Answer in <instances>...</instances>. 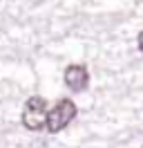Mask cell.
<instances>
[{
    "mask_svg": "<svg viewBox=\"0 0 143 148\" xmlns=\"http://www.w3.org/2000/svg\"><path fill=\"white\" fill-rule=\"evenodd\" d=\"M78 114V108L72 99H61V101L49 110V117H47V132H61L63 128H67L72 121L76 119Z\"/></svg>",
    "mask_w": 143,
    "mask_h": 148,
    "instance_id": "obj_2",
    "label": "cell"
},
{
    "mask_svg": "<svg viewBox=\"0 0 143 148\" xmlns=\"http://www.w3.org/2000/svg\"><path fill=\"white\" fill-rule=\"evenodd\" d=\"M63 79H65V85L69 90H74V92H83V90H87V85H89V72H87V67L80 63L67 65Z\"/></svg>",
    "mask_w": 143,
    "mask_h": 148,
    "instance_id": "obj_3",
    "label": "cell"
},
{
    "mask_svg": "<svg viewBox=\"0 0 143 148\" xmlns=\"http://www.w3.org/2000/svg\"><path fill=\"white\" fill-rule=\"evenodd\" d=\"M47 117H49V110H47V101L43 97H29L25 101L20 119L27 130H31V132L47 130Z\"/></svg>",
    "mask_w": 143,
    "mask_h": 148,
    "instance_id": "obj_1",
    "label": "cell"
},
{
    "mask_svg": "<svg viewBox=\"0 0 143 148\" xmlns=\"http://www.w3.org/2000/svg\"><path fill=\"white\" fill-rule=\"evenodd\" d=\"M136 43H139V49H141V52H143V32H141V34H139V38H136Z\"/></svg>",
    "mask_w": 143,
    "mask_h": 148,
    "instance_id": "obj_4",
    "label": "cell"
}]
</instances>
